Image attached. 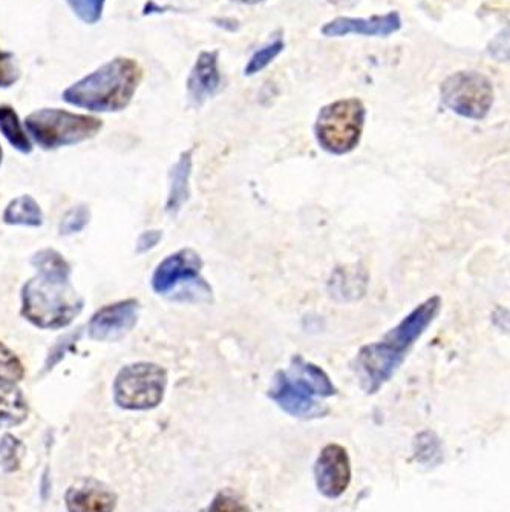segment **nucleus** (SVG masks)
Returning a JSON list of instances; mask_svg holds the SVG:
<instances>
[{"mask_svg":"<svg viewBox=\"0 0 510 512\" xmlns=\"http://www.w3.org/2000/svg\"><path fill=\"white\" fill-rule=\"evenodd\" d=\"M102 126V120L97 117L56 108L40 109L25 120L28 134L40 148L48 151L86 142L99 134Z\"/></svg>","mask_w":510,"mask_h":512,"instance_id":"39448f33","label":"nucleus"},{"mask_svg":"<svg viewBox=\"0 0 510 512\" xmlns=\"http://www.w3.org/2000/svg\"><path fill=\"white\" fill-rule=\"evenodd\" d=\"M89 209L86 206L72 207L71 211L66 212L65 217L60 223V234L72 235L82 232L89 223Z\"/></svg>","mask_w":510,"mask_h":512,"instance_id":"4be33fe9","label":"nucleus"},{"mask_svg":"<svg viewBox=\"0 0 510 512\" xmlns=\"http://www.w3.org/2000/svg\"><path fill=\"white\" fill-rule=\"evenodd\" d=\"M318 490L328 499H337L347 491L351 482V463L347 450L340 445H327L314 465Z\"/></svg>","mask_w":510,"mask_h":512,"instance_id":"9d476101","label":"nucleus"},{"mask_svg":"<svg viewBox=\"0 0 510 512\" xmlns=\"http://www.w3.org/2000/svg\"><path fill=\"white\" fill-rule=\"evenodd\" d=\"M236 2H241V4L256 5L261 4V2H264V0H236Z\"/></svg>","mask_w":510,"mask_h":512,"instance_id":"cd10ccee","label":"nucleus"},{"mask_svg":"<svg viewBox=\"0 0 510 512\" xmlns=\"http://www.w3.org/2000/svg\"><path fill=\"white\" fill-rule=\"evenodd\" d=\"M23 454H25V445L11 434H5L0 439V470L4 473L19 470Z\"/></svg>","mask_w":510,"mask_h":512,"instance_id":"6ab92c4d","label":"nucleus"},{"mask_svg":"<svg viewBox=\"0 0 510 512\" xmlns=\"http://www.w3.org/2000/svg\"><path fill=\"white\" fill-rule=\"evenodd\" d=\"M4 223L10 226L40 227L43 224L42 209L30 195L14 198L4 212Z\"/></svg>","mask_w":510,"mask_h":512,"instance_id":"f3484780","label":"nucleus"},{"mask_svg":"<svg viewBox=\"0 0 510 512\" xmlns=\"http://www.w3.org/2000/svg\"><path fill=\"white\" fill-rule=\"evenodd\" d=\"M442 100L455 114L471 120H483L494 103L491 80L475 71H460L442 85Z\"/></svg>","mask_w":510,"mask_h":512,"instance_id":"1a4fd4ad","label":"nucleus"},{"mask_svg":"<svg viewBox=\"0 0 510 512\" xmlns=\"http://www.w3.org/2000/svg\"><path fill=\"white\" fill-rule=\"evenodd\" d=\"M0 132L11 146L22 154H30L33 151V143L28 137L27 129L23 128L19 115L11 106H0Z\"/></svg>","mask_w":510,"mask_h":512,"instance_id":"a211bd4d","label":"nucleus"},{"mask_svg":"<svg viewBox=\"0 0 510 512\" xmlns=\"http://www.w3.org/2000/svg\"><path fill=\"white\" fill-rule=\"evenodd\" d=\"M19 76L13 54L0 50V88H10L19 80Z\"/></svg>","mask_w":510,"mask_h":512,"instance_id":"b1692460","label":"nucleus"},{"mask_svg":"<svg viewBox=\"0 0 510 512\" xmlns=\"http://www.w3.org/2000/svg\"><path fill=\"white\" fill-rule=\"evenodd\" d=\"M365 106L360 100H337L319 112L314 132L322 149L344 155L356 149L365 125Z\"/></svg>","mask_w":510,"mask_h":512,"instance_id":"0eeeda50","label":"nucleus"},{"mask_svg":"<svg viewBox=\"0 0 510 512\" xmlns=\"http://www.w3.org/2000/svg\"><path fill=\"white\" fill-rule=\"evenodd\" d=\"M440 309L442 299L440 296H432L412 310L379 342L360 348L354 362V370L363 390L368 394L377 393L393 378L412 345L416 344L417 339L422 338L423 333L439 315Z\"/></svg>","mask_w":510,"mask_h":512,"instance_id":"f03ea898","label":"nucleus"},{"mask_svg":"<svg viewBox=\"0 0 510 512\" xmlns=\"http://www.w3.org/2000/svg\"><path fill=\"white\" fill-rule=\"evenodd\" d=\"M201 269L203 261L195 250H178L158 264L152 289L177 301H210L212 289L201 278Z\"/></svg>","mask_w":510,"mask_h":512,"instance_id":"423d86ee","label":"nucleus"},{"mask_svg":"<svg viewBox=\"0 0 510 512\" xmlns=\"http://www.w3.org/2000/svg\"><path fill=\"white\" fill-rule=\"evenodd\" d=\"M209 512H250V509L229 494H218L209 506Z\"/></svg>","mask_w":510,"mask_h":512,"instance_id":"393cba45","label":"nucleus"},{"mask_svg":"<svg viewBox=\"0 0 510 512\" xmlns=\"http://www.w3.org/2000/svg\"><path fill=\"white\" fill-rule=\"evenodd\" d=\"M37 275L22 289V315L34 327H68L83 309L82 296L71 284V267L57 250L43 249L31 258Z\"/></svg>","mask_w":510,"mask_h":512,"instance_id":"f257e3e1","label":"nucleus"},{"mask_svg":"<svg viewBox=\"0 0 510 512\" xmlns=\"http://www.w3.org/2000/svg\"><path fill=\"white\" fill-rule=\"evenodd\" d=\"M284 50V43L282 40H276L272 45H267L259 50L255 56L250 59L249 65L246 66V76H255L256 73L262 71L265 66H269L276 57L281 54V51Z\"/></svg>","mask_w":510,"mask_h":512,"instance_id":"412c9836","label":"nucleus"},{"mask_svg":"<svg viewBox=\"0 0 510 512\" xmlns=\"http://www.w3.org/2000/svg\"><path fill=\"white\" fill-rule=\"evenodd\" d=\"M28 417L27 399L16 382L0 378V428L16 427Z\"/></svg>","mask_w":510,"mask_h":512,"instance_id":"2eb2a0df","label":"nucleus"},{"mask_svg":"<svg viewBox=\"0 0 510 512\" xmlns=\"http://www.w3.org/2000/svg\"><path fill=\"white\" fill-rule=\"evenodd\" d=\"M141 77L140 65L134 59L117 57L65 89L62 99L92 112L123 111L134 99Z\"/></svg>","mask_w":510,"mask_h":512,"instance_id":"7ed1b4c3","label":"nucleus"},{"mask_svg":"<svg viewBox=\"0 0 510 512\" xmlns=\"http://www.w3.org/2000/svg\"><path fill=\"white\" fill-rule=\"evenodd\" d=\"M192 154L193 151L183 152L178 158L174 168L170 171V189L167 197L166 211L170 215H177L181 207L189 200V178L192 172Z\"/></svg>","mask_w":510,"mask_h":512,"instance_id":"dca6fc26","label":"nucleus"},{"mask_svg":"<svg viewBox=\"0 0 510 512\" xmlns=\"http://www.w3.org/2000/svg\"><path fill=\"white\" fill-rule=\"evenodd\" d=\"M221 88V74L218 69V53H201L197 63L193 66L189 80H187V91L193 105H203L207 99L215 96Z\"/></svg>","mask_w":510,"mask_h":512,"instance_id":"4468645a","label":"nucleus"},{"mask_svg":"<svg viewBox=\"0 0 510 512\" xmlns=\"http://www.w3.org/2000/svg\"><path fill=\"white\" fill-rule=\"evenodd\" d=\"M336 391L321 367L295 356L288 370L276 373L270 398L290 416L316 417L324 413L319 401L330 398Z\"/></svg>","mask_w":510,"mask_h":512,"instance_id":"20e7f679","label":"nucleus"},{"mask_svg":"<svg viewBox=\"0 0 510 512\" xmlns=\"http://www.w3.org/2000/svg\"><path fill=\"white\" fill-rule=\"evenodd\" d=\"M402 27L399 13H388L385 16H374L371 19H353L339 17L331 20L322 28V34L327 37H342L348 34L357 36H390Z\"/></svg>","mask_w":510,"mask_h":512,"instance_id":"f8f14e48","label":"nucleus"},{"mask_svg":"<svg viewBox=\"0 0 510 512\" xmlns=\"http://www.w3.org/2000/svg\"><path fill=\"white\" fill-rule=\"evenodd\" d=\"M77 338H79V333H77V335L74 333V335L66 336V338H62L59 342H57L56 347H54L53 352H51L50 359H48V362H46V370L53 368L54 365H56L57 362L62 359V355L65 356L69 345H71L72 342H76Z\"/></svg>","mask_w":510,"mask_h":512,"instance_id":"a878e982","label":"nucleus"},{"mask_svg":"<svg viewBox=\"0 0 510 512\" xmlns=\"http://www.w3.org/2000/svg\"><path fill=\"white\" fill-rule=\"evenodd\" d=\"M167 373L152 362H135L118 371L114 382L115 404L125 410H151L163 401Z\"/></svg>","mask_w":510,"mask_h":512,"instance_id":"6e6552de","label":"nucleus"},{"mask_svg":"<svg viewBox=\"0 0 510 512\" xmlns=\"http://www.w3.org/2000/svg\"><path fill=\"white\" fill-rule=\"evenodd\" d=\"M0 378L20 381L23 378V365L10 348L0 344Z\"/></svg>","mask_w":510,"mask_h":512,"instance_id":"5701e85b","label":"nucleus"},{"mask_svg":"<svg viewBox=\"0 0 510 512\" xmlns=\"http://www.w3.org/2000/svg\"><path fill=\"white\" fill-rule=\"evenodd\" d=\"M117 497L97 480H82L66 493L69 512H114Z\"/></svg>","mask_w":510,"mask_h":512,"instance_id":"ddd939ff","label":"nucleus"},{"mask_svg":"<svg viewBox=\"0 0 510 512\" xmlns=\"http://www.w3.org/2000/svg\"><path fill=\"white\" fill-rule=\"evenodd\" d=\"M138 319V301L126 299L103 307L94 313L88 325L89 338L100 342H115L125 338Z\"/></svg>","mask_w":510,"mask_h":512,"instance_id":"9b49d317","label":"nucleus"},{"mask_svg":"<svg viewBox=\"0 0 510 512\" xmlns=\"http://www.w3.org/2000/svg\"><path fill=\"white\" fill-rule=\"evenodd\" d=\"M2 158H4V151H2V146H0V165H2Z\"/></svg>","mask_w":510,"mask_h":512,"instance_id":"c85d7f7f","label":"nucleus"},{"mask_svg":"<svg viewBox=\"0 0 510 512\" xmlns=\"http://www.w3.org/2000/svg\"><path fill=\"white\" fill-rule=\"evenodd\" d=\"M66 2L77 14V17L89 25H94L102 19L103 8L106 4V0H66Z\"/></svg>","mask_w":510,"mask_h":512,"instance_id":"aec40b11","label":"nucleus"},{"mask_svg":"<svg viewBox=\"0 0 510 512\" xmlns=\"http://www.w3.org/2000/svg\"><path fill=\"white\" fill-rule=\"evenodd\" d=\"M161 238H163V234H161L160 230H148V232H143L140 235V238L137 240V253H146L149 250L154 249L158 243H160Z\"/></svg>","mask_w":510,"mask_h":512,"instance_id":"bb28decb","label":"nucleus"}]
</instances>
